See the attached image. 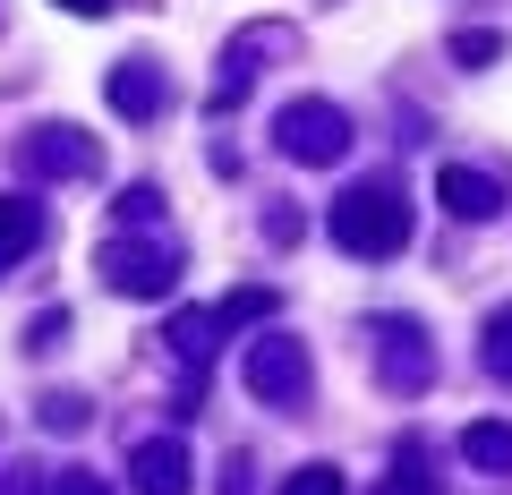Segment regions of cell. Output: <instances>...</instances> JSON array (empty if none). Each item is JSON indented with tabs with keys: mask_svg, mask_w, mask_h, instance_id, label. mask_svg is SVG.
<instances>
[{
	"mask_svg": "<svg viewBox=\"0 0 512 495\" xmlns=\"http://www.w3.org/2000/svg\"><path fill=\"white\" fill-rule=\"evenodd\" d=\"M214 316H222V333H239V325H256V316H274V291H265V282H256V291H231Z\"/></svg>",
	"mask_w": 512,
	"mask_h": 495,
	"instance_id": "cell-13",
	"label": "cell"
},
{
	"mask_svg": "<svg viewBox=\"0 0 512 495\" xmlns=\"http://www.w3.org/2000/svg\"><path fill=\"white\" fill-rule=\"evenodd\" d=\"M214 333H222V316H214V308H188V316H171V325H163V342L180 350L188 367H197L205 350H214Z\"/></svg>",
	"mask_w": 512,
	"mask_h": 495,
	"instance_id": "cell-11",
	"label": "cell"
},
{
	"mask_svg": "<svg viewBox=\"0 0 512 495\" xmlns=\"http://www.w3.org/2000/svg\"><path fill=\"white\" fill-rule=\"evenodd\" d=\"M239 385H248L265 410H299V402H308V342H291V333H265V342H248V359H239Z\"/></svg>",
	"mask_w": 512,
	"mask_h": 495,
	"instance_id": "cell-3",
	"label": "cell"
},
{
	"mask_svg": "<svg viewBox=\"0 0 512 495\" xmlns=\"http://www.w3.org/2000/svg\"><path fill=\"white\" fill-rule=\"evenodd\" d=\"M325 231L342 239L350 257H402V248H410V205H402V188H393V180H359V188L333 197Z\"/></svg>",
	"mask_w": 512,
	"mask_h": 495,
	"instance_id": "cell-1",
	"label": "cell"
},
{
	"mask_svg": "<svg viewBox=\"0 0 512 495\" xmlns=\"http://www.w3.org/2000/svg\"><path fill=\"white\" fill-rule=\"evenodd\" d=\"M52 495H111V487H103L94 470H60V478H52Z\"/></svg>",
	"mask_w": 512,
	"mask_h": 495,
	"instance_id": "cell-18",
	"label": "cell"
},
{
	"mask_svg": "<svg viewBox=\"0 0 512 495\" xmlns=\"http://www.w3.org/2000/svg\"><path fill=\"white\" fill-rule=\"evenodd\" d=\"M436 197H444V214H453V222H495V214H504V188H495L487 171H461V163L436 171Z\"/></svg>",
	"mask_w": 512,
	"mask_h": 495,
	"instance_id": "cell-7",
	"label": "cell"
},
{
	"mask_svg": "<svg viewBox=\"0 0 512 495\" xmlns=\"http://www.w3.org/2000/svg\"><path fill=\"white\" fill-rule=\"evenodd\" d=\"M282 495H342V470H333V461H308V470L282 478Z\"/></svg>",
	"mask_w": 512,
	"mask_h": 495,
	"instance_id": "cell-15",
	"label": "cell"
},
{
	"mask_svg": "<svg viewBox=\"0 0 512 495\" xmlns=\"http://www.w3.org/2000/svg\"><path fill=\"white\" fill-rule=\"evenodd\" d=\"M478 359H487V376H504V385H512V308L487 316V333H478Z\"/></svg>",
	"mask_w": 512,
	"mask_h": 495,
	"instance_id": "cell-12",
	"label": "cell"
},
{
	"mask_svg": "<svg viewBox=\"0 0 512 495\" xmlns=\"http://www.w3.org/2000/svg\"><path fill=\"white\" fill-rule=\"evenodd\" d=\"M188 444L180 436H154V444H137V453H128V487L137 495H188Z\"/></svg>",
	"mask_w": 512,
	"mask_h": 495,
	"instance_id": "cell-6",
	"label": "cell"
},
{
	"mask_svg": "<svg viewBox=\"0 0 512 495\" xmlns=\"http://www.w3.org/2000/svg\"><path fill=\"white\" fill-rule=\"evenodd\" d=\"M154 205H163L154 188H128V197H120V222H154Z\"/></svg>",
	"mask_w": 512,
	"mask_h": 495,
	"instance_id": "cell-19",
	"label": "cell"
},
{
	"mask_svg": "<svg viewBox=\"0 0 512 495\" xmlns=\"http://www.w3.org/2000/svg\"><path fill=\"white\" fill-rule=\"evenodd\" d=\"M103 282L120 299H163L180 282V248L171 239H111L103 248Z\"/></svg>",
	"mask_w": 512,
	"mask_h": 495,
	"instance_id": "cell-4",
	"label": "cell"
},
{
	"mask_svg": "<svg viewBox=\"0 0 512 495\" xmlns=\"http://www.w3.org/2000/svg\"><path fill=\"white\" fill-rule=\"evenodd\" d=\"M35 419H43V427H60V436H77V427H86V402H69V393H60V402H43Z\"/></svg>",
	"mask_w": 512,
	"mask_h": 495,
	"instance_id": "cell-16",
	"label": "cell"
},
{
	"mask_svg": "<svg viewBox=\"0 0 512 495\" xmlns=\"http://www.w3.org/2000/svg\"><path fill=\"white\" fill-rule=\"evenodd\" d=\"M376 495H427V487H419V478H393V487H376Z\"/></svg>",
	"mask_w": 512,
	"mask_h": 495,
	"instance_id": "cell-21",
	"label": "cell"
},
{
	"mask_svg": "<svg viewBox=\"0 0 512 495\" xmlns=\"http://www.w3.org/2000/svg\"><path fill=\"white\" fill-rule=\"evenodd\" d=\"M60 9H69V18H103L111 0H60Z\"/></svg>",
	"mask_w": 512,
	"mask_h": 495,
	"instance_id": "cell-20",
	"label": "cell"
},
{
	"mask_svg": "<svg viewBox=\"0 0 512 495\" xmlns=\"http://www.w3.org/2000/svg\"><path fill=\"white\" fill-rule=\"evenodd\" d=\"M43 248V205L35 197H0V274L18 257H35Z\"/></svg>",
	"mask_w": 512,
	"mask_h": 495,
	"instance_id": "cell-9",
	"label": "cell"
},
{
	"mask_svg": "<svg viewBox=\"0 0 512 495\" xmlns=\"http://www.w3.org/2000/svg\"><path fill=\"white\" fill-rule=\"evenodd\" d=\"M461 461L487 470V478H512V427L504 419H470L461 427Z\"/></svg>",
	"mask_w": 512,
	"mask_h": 495,
	"instance_id": "cell-10",
	"label": "cell"
},
{
	"mask_svg": "<svg viewBox=\"0 0 512 495\" xmlns=\"http://www.w3.org/2000/svg\"><path fill=\"white\" fill-rule=\"evenodd\" d=\"M0 495H52V478L35 461H18V470H0Z\"/></svg>",
	"mask_w": 512,
	"mask_h": 495,
	"instance_id": "cell-17",
	"label": "cell"
},
{
	"mask_svg": "<svg viewBox=\"0 0 512 495\" xmlns=\"http://www.w3.org/2000/svg\"><path fill=\"white\" fill-rule=\"evenodd\" d=\"M274 146L291 154V163H342L350 154V111L342 103H325V94H299V103H282L274 111Z\"/></svg>",
	"mask_w": 512,
	"mask_h": 495,
	"instance_id": "cell-2",
	"label": "cell"
},
{
	"mask_svg": "<svg viewBox=\"0 0 512 495\" xmlns=\"http://www.w3.org/2000/svg\"><path fill=\"white\" fill-rule=\"evenodd\" d=\"M453 60L461 69H487V60H504V35L495 26H470V35H453Z\"/></svg>",
	"mask_w": 512,
	"mask_h": 495,
	"instance_id": "cell-14",
	"label": "cell"
},
{
	"mask_svg": "<svg viewBox=\"0 0 512 495\" xmlns=\"http://www.w3.org/2000/svg\"><path fill=\"white\" fill-rule=\"evenodd\" d=\"M26 171H43V180H86L94 171V137L69 129V120H60V129H35L26 137Z\"/></svg>",
	"mask_w": 512,
	"mask_h": 495,
	"instance_id": "cell-5",
	"label": "cell"
},
{
	"mask_svg": "<svg viewBox=\"0 0 512 495\" xmlns=\"http://www.w3.org/2000/svg\"><path fill=\"white\" fill-rule=\"evenodd\" d=\"M103 94H111V111H120V120H154V111H163V69H154V60H120V69L103 77Z\"/></svg>",
	"mask_w": 512,
	"mask_h": 495,
	"instance_id": "cell-8",
	"label": "cell"
}]
</instances>
